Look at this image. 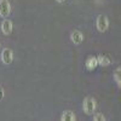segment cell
<instances>
[{
  "label": "cell",
  "mask_w": 121,
  "mask_h": 121,
  "mask_svg": "<svg viewBox=\"0 0 121 121\" xmlns=\"http://www.w3.org/2000/svg\"><path fill=\"white\" fill-rule=\"evenodd\" d=\"M96 107H97V103H96V99L92 98V97H87L85 98L84 100V104H82V109L85 114L87 115H92L96 110Z\"/></svg>",
  "instance_id": "6da1fadb"
},
{
  "label": "cell",
  "mask_w": 121,
  "mask_h": 121,
  "mask_svg": "<svg viewBox=\"0 0 121 121\" xmlns=\"http://www.w3.org/2000/svg\"><path fill=\"white\" fill-rule=\"evenodd\" d=\"M96 26H97V29L99 30L100 33L107 32L108 28H109V19H108V17L104 16V15H99V16L97 17Z\"/></svg>",
  "instance_id": "7a4b0ae2"
},
{
  "label": "cell",
  "mask_w": 121,
  "mask_h": 121,
  "mask_svg": "<svg viewBox=\"0 0 121 121\" xmlns=\"http://www.w3.org/2000/svg\"><path fill=\"white\" fill-rule=\"evenodd\" d=\"M11 11V6L7 0H0V16L1 17H7Z\"/></svg>",
  "instance_id": "3957f363"
},
{
  "label": "cell",
  "mask_w": 121,
  "mask_h": 121,
  "mask_svg": "<svg viewBox=\"0 0 121 121\" xmlns=\"http://www.w3.org/2000/svg\"><path fill=\"white\" fill-rule=\"evenodd\" d=\"M70 40H72L73 44L80 45L84 40V35L80 30H74V32H72V34H70Z\"/></svg>",
  "instance_id": "277c9868"
},
{
  "label": "cell",
  "mask_w": 121,
  "mask_h": 121,
  "mask_svg": "<svg viewBox=\"0 0 121 121\" xmlns=\"http://www.w3.org/2000/svg\"><path fill=\"white\" fill-rule=\"evenodd\" d=\"M85 65H86V68H87L88 70H93L97 65H99V64H98V58H97L96 56H90V57L86 59Z\"/></svg>",
  "instance_id": "5b68a950"
},
{
  "label": "cell",
  "mask_w": 121,
  "mask_h": 121,
  "mask_svg": "<svg viewBox=\"0 0 121 121\" xmlns=\"http://www.w3.org/2000/svg\"><path fill=\"white\" fill-rule=\"evenodd\" d=\"M12 51L10 48H5L4 51H3V53H1V59H3V62L5 63V64H10L12 62Z\"/></svg>",
  "instance_id": "8992f818"
},
{
  "label": "cell",
  "mask_w": 121,
  "mask_h": 121,
  "mask_svg": "<svg viewBox=\"0 0 121 121\" xmlns=\"http://www.w3.org/2000/svg\"><path fill=\"white\" fill-rule=\"evenodd\" d=\"M1 30L5 35H9L12 32V22L10 19H4V22L1 23Z\"/></svg>",
  "instance_id": "52a82bcc"
},
{
  "label": "cell",
  "mask_w": 121,
  "mask_h": 121,
  "mask_svg": "<svg viewBox=\"0 0 121 121\" xmlns=\"http://www.w3.org/2000/svg\"><path fill=\"white\" fill-rule=\"evenodd\" d=\"M98 64L99 65H103V67H108L113 63L112 58H110L109 56H104V55H99L98 57Z\"/></svg>",
  "instance_id": "ba28073f"
},
{
  "label": "cell",
  "mask_w": 121,
  "mask_h": 121,
  "mask_svg": "<svg viewBox=\"0 0 121 121\" xmlns=\"http://www.w3.org/2000/svg\"><path fill=\"white\" fill-rule=\"evenodd\" d=\"M60 121H75V114L73 112H70V110H65L62 114Z\"/></svg>",
  "instance_id": "9c48e42d"
},
{
  "label": "cell",
  "mask_w": 121,
  "mask_h": 121,
  "mask_svg": "<svg viewBox=\"0 0 121 121\" xmlns=\"http://www.w3.org/2000/svg\"><path fill=\"white\" fill-rule=\"evenodd\" d=\"M114 80H115V82L117 84V86L121 87V67L116 68V70L114 72Z\"/></svg>",
  "instance_id": "30bf717a"
},
{
  "label": "cell",
  "mask_w": 121,
  "mask_h": 121,
  "mask_svg": "<svg viewBox=\"0 0 121 121\" xmlns=\"http://www.w3.org/2000/svg\"><path fill=\"white\" fill-rule=\"evenodd\" d=\"M93 121H107V119L104 117V115L103 114H96V116H95V120Z\"/></svg>",
  "instance_id": "8fae6325"
},
{
  "label": "cell",
  "mask_w": 121,
  "mask_h": 121,
  "mask_svg": "<svg viewBox=\"0 0 121 121\" xmlns=\"http://www.w3.org/2000/svg\"><path fill=\"white\" fill-rule=\"evenodd\" d=\"M3 98H4V90L0 87V100H1Z\"/></svg>",
  "instance_id": "7c38bea8"
},
{
  "label": "cell",
  "mask_w": 121,
  "mask_h": 121,
  "mask_svg": "<svg viewBox=\"0 0 121 121\" xmlns=\"http://www.w3.org/2000/svg\"><path fill=\"white\" fill-rule=\"evenodd\" d=\"M57 1H58V3H64L65 0H57Z\"/></svg>",
  "instance_id": "4fadbf2b"
}]
</instances>
